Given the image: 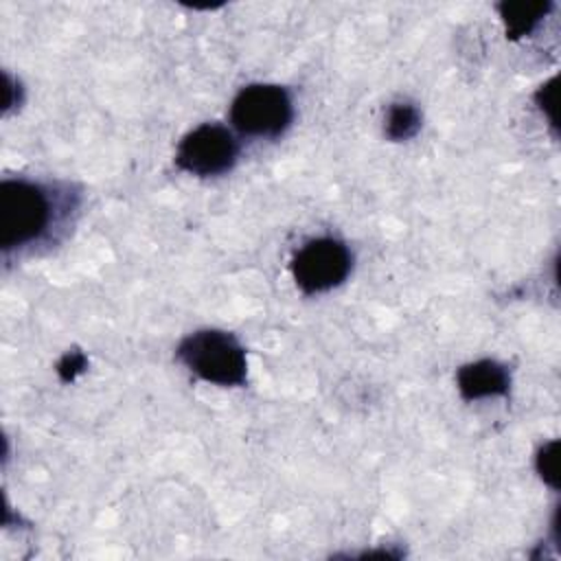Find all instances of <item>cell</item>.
<instances>
[{"label":"cell","instance_id":"8","mask_svg":"<svg viewBox=\"0 0 561 561\" xmlns=\"http://www.w3.org/2000/svg\"><path fill=\"white\" fill-rule=\"evenodd\" d=\"M419 129H421V112L414 103L397 101L388 107L383 131L390 140L394 142L410 140L412 136H416Z\"/></svg>","mask_w":561,"mask_h":561},{"label":"cell","instance_id":"1","mask_svg":"<svg viewBox=\"0 0 561 561\" xmlns=\"http://www.w3.org/2000/svg\"><path fill=\"white\" fill-rule=\"evenodd\" d=\"M53 221L48 191L31 180L11 178L0 186V245L4 252L42 239Z\"/></svg>","mask_w":561,"mask_h":561},{"label":"cell","instance_id":"11","mask_svg":"<svg viewBox=\"0 0 561 561\" xmlns=\"http://www.w3.org/2000/svg\"><path fill=\"white\" fill-rule=\"evenodd\" d=\"M554 83H557V79H550L546 85H541L539 90H537V94H535V101H537V105H539V110L548 116V121L554 125Z\"/></svg>","mask_w":561,"mask_h":561},{"label":"cell","instance_id":"3","mask_svg":"<svg viewBox=\"0 0 561 561\" xmlns=\"http://www.w3.org/2000/svg\"><path fill=\"white\" fill-rule=\"evenodd\" d=\"M294 121L289 92L276 83H250L230 105V123L243 136L278 138Z\"/></svg>","mask_w":561,"mask_h":561},{"label":"cell","instance_id":"6","mask_svg":"<svg viewBox=\"0 0 561 561\" xmlns=\"http://www.w3.org/2000/svg\"><path fill=\"white\" fill-rule=\"evenodd\" d=\"M456 386L465 401L506 397L511 390V373L495 359H478L458 368Z\"/></svg>","mask_w":561,"mask_h":561},{"label":"cell","instance_id":"9","mask_svg":"<svg viewBox=\"0 0 561 561\" xmlns=\"http://www.w3.org/2000/svg\"><path fill=\"white\" fill-rule=\"evenodd\" d=\"M557 447H559L557 440L543 443V445L539 447L537 456H535V469H537L539 478H541L548 486H552V489H559V482H557V478H559V473H557V460H559Z\"/></svg>","mask_w":561,"mask_h":561},{"label":"cell","instance_id":"5","mask_svg":"<svg viewBox=\"0 0 561 561\" xmlns=\"http://www.w3.org/2000/svg\"><path fill=\"white\" fill-rule=\"evenodd\" d=\"M239 156V142L232 131L217 123H204L191 129L175 149V167L197 178L228 173Z\"/></svg>","mask_w":561,"mask_h":561},{"label":"cell","instance_id":"2","mask_svg":"<svg viewBox=\"0 0 561 561\" xmlns=\"http://www.w3.org/2000/svg\"><path fill=\"white\" fill-rule=\"evenodd\" d=\"M175 357L206 383L232 388L243 386L248 377L245 348L228 331H195L178 344Z\"/></svg>","mask_w":561,"mask_h":561},{"label":"cell","instance_id":"7","mask_svg":"<svg viewBox=\"0 0 561 561\" xmlns=\"http://www.w3.org/2000/svg\"><path fill=\"white\" fill-rule=\"evenodd\" d=\"M504 26L506 35L511 39H522L528 37L541 20L550 13L552 2H533V0H504L495 4Z\"/></svg>","mask_w":561,"mask_h":561},{"label":"cell","instance_id":"10","mask_svg":"<svg viewBox=\"0 0 561 561\" xmlns=\"http://www.w3.org/2000/svg\"><path fill=\"white\" fill-rule=\"evenodd\" d=\"M85 366H88V359L81 351H68L57 364V375L61 377V381H72L79 373H83Z\"/></svg>","mask_w":561,"mask_h":561},{"label":"cell","instance_id":"4","mask_svg":"<svg viewBox=\"0 0 561 561\" xmlns=\"http://www.w3.org/2000/svg\"><path fill=\"white\" fill-rule=\"evenodd\" d=\"M353 267L348 245L333 237H318L307 241L291 259V276L296 287L307 294H324L342 285Z\"/></svg>","mask_w":561,"mask_h":561}]
</instances>
